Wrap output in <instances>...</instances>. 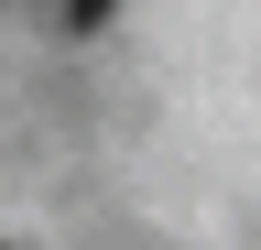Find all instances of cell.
I'll return each mask as SVG.
<instances>
[{
	"label": "cell",
	"instance_id": "1",
	"mask_svg": "<svg viewBox=\"0 0 261 250\" xmlns=\"http://www.w3.org/2000/svg\"><path fill=\"white\" fill-rule=\"evenodd\" d=\"M65 22H76V33H87V22H109V0H65Z\"/></svg>",
	"mask_w": 261,
	"mask_h": 250
}]
</instances>
